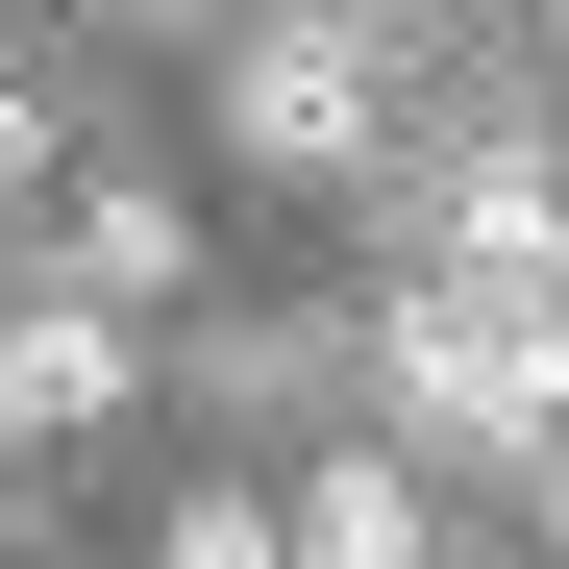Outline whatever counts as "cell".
<instances>
[{
  "label": "cell",
  "mask_w": 569,
  "mask_h": 569,
  "mask_svg": "<svg viewBox=\"0 0 569 569\" xmlns=\"http://www.w3.org/2000/svg\"><path fill=\"white\" fill-rule=\"evenodd\" d=\"M397 397L421 421H470V446H569V272H421L397 298Z\"/></svg>",
  "instance_id": "6da1fadb"
},
{
  "label": "cell",
  "mask_w": 569,
  "mask_h": 569,
  "mask_svg": "<svg viewBox=\"0 0 569 569\" xmlns=\"http://www.w3.org/2000/svg\"><path fill=\"white\" fill-rule=\"evenodd\" d=\"M0 223H26V74H0Z\"/></svg>",
  "instance_id": "ba28073f"
},
{
  "label": "cell",
  "mask_w": 569,
  "mask_h": 569,
  "mask_svg": "<svg viewBox=\"0 0 569 569\" xmlns=\"http://www.w3.org/2000/svg\"><path fill=\"white\" fill-rule=\"evenodd\" d=\"M173 272H199V248H173V199H100V223H74V298H124V322H149Z\"/></svg>",
  "instance_id": "8992f818"
},
{
  "label": "cell",
  "mask_w": 569,
  "mask_h": 569,
  "mask_svg": "<svg viewBox=\"0 0 569 569\" xmlns=\"http://www.w3.org/2000/svg\"><path fill=\"white\" fill-rule=\"evenodd\" d=\"M173 569H298V520H173Z\"/></svg>",
  "instance_id": "52a82bcc"
},
{
  "label": "cell",
  "mask_w": 569,
  "mask_h": 569,
  "mask_svg": "<svg viewBox=\"0 0 569 569\" xmlns=\"http://www.w3.org/2000/svg\"><path fill=\"white\" fill-rule=\"evenodd\" d=\"M298 569H421V470H322V496H298Z\"/></svg>",
  "instance_id": "5b68a950"
},
{
  "label": "cell",
  "mask_w": 569,
  "mask_h": 569,
  "mask_svg": "<svg viewBox=\"0 0 569 569\" xmlns=\"http://www.w3.org/2000/svg\"><path fill=\"white\" fill-rule=\"evenodd\" d=\"M74 421H124V298L0 322V446H74Z\"/></svg>",
  "instance_id": "3957f363"
},
{
  "label": "cell",
  "mask_w": 569,
  "mask_h": 569,
  "mask_svg": "<svg viewBox=\"0 0 569 569\" xmlns=\"http://www.w3.org/2000/svg\"><path fill=\"white\" fill-rule=\"evenodd\" d=\"M446 248H470V272H569V173H545V149H470V173H446Z\"/></svg>",
  "instance_id": "277c9868"
},
{
  "label": "cell",
  "mask_w": 569,
  "mask_h": 569,
  "mask_svg": "<svg viewBox=\"0 0 569 569\" xmlns=\"http://www.w3.org/2000/svg\"><path fill=\"white\" fill-rule=\"evenodd\" d=\"M223 124H248L272 173H371V124H397V50H371V26H248Z\"/></svg>",
  "instance_id": "7a4b0ae2"
}]
</instances>
